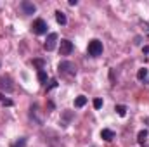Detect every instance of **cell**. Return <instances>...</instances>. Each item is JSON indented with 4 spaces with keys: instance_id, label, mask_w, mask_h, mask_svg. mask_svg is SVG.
Returning a JSON list of instances; mask_svg holds the SVG:
<instances>
[{
    "instance_id": "30bf717a",
    "label": "cell",
    "mask_w": 149,
    "mask_h": 147,
    "mask_svg": "<svg viewBox=\"0 0 149 147\" xmlns=\"http://www.w3.org/2000/svg\"><path fill=\"white\" fill-rule=\"evenodd\" d=\"M56 21H57L59 24H63V26H64V24L68 23L66 14H64V12H61V10H56Z\"/></svg>"
},
{
    "instance_id": "7c38bea8",
    "label": "cell",
    "mask_w": 149,
    "mask_h": 147,
    "mask_svg": "<svg viewBox=\"0 0 149 147\" xmlns=\"http://www.w3.org/2000/svg\"><path fill=\"white\" fill-rule=\"evenodd\" d=\"M114 111H116V112H118V116H121V118H123V116L127 114V107H125L123 104H116Z\"/></svg>"
},
{
    "instance_id": "8992f818",
    "label": "cell",
    "mask_w": 149,
    "mask_h": 147,
    "mask_svg": "<svg viewBox=\"0 0 149 147\" xmlns=\"http://www.w3.org/2000/svg\"><path fill=\"white\" fill-rule=\"evenodd\" d=\"M0 88H2V90H5L7 94H9V92H12V90H14L12 80H10L9 76H0Z\"/></svg>"
},
{
    "instance_id": "9c48e42d",
    "label": "cell",
    "mask_w": 149,
    "mask_h": 147,
    "mask_svg": "<svg viewBox=\"0 0 149 147\" xmlns=\"http://www.w3.org/2000/svg\"><path fill=\"white\" fill-rule=\"evenodd\" d=\"M148 135H149L148 130H141V132L137 133V142H139L141 146H144V144H146V140H148Z\"/></svg>"
},
{
    "instance_id": "ba28073f",
    "label": "cell",
    "mask_w": 149,
    "mask_h": 147,
    "mask_svg": "<svg viewBox=\"0 0 149 147\" xmlns=\"http://www.w3.org/2000/svg\"><path fill=\"white\" fill-rule=\"evenodd\" d=\"M101 139H102V140H106V142H111L113 139H114V132L109 130V128L101 130Z\"/></svg>"
},
{
    "instance_id": "52a82bcc",
    "label": "cell",
    "mask_w": 149,
    "mask_h": 147,
    "mask_svg": "<svg viewBox=\"0 0 149 147\" xmlns=\"http://www.w3.org/2000/svg\"><path fill=\"white\" fill-rule=\"evenodd\" d=\"M21 9H23V12H24L26 16H31V14H35V10H37V7H35L31 2H28V0L21 2Z\"/></svg>"
},
{
    "instance_id": "ffe728a7",
    "label": "cell",
    "mask_w": 149,
    "mask_h": 147,
    "mask_svg": "<svg viewBox=\"0 0 149 147\" xmlns=\"http://www.w3.org/2000/svg\"><path fill=\"white\" fill-rule=\"evenodd\" d=\"M3 101H5V95H2V94H0V102H3Z\"/></svg>"
},
{
    "instance_id": "5bb4252c",
    "label": "cell",
    "mask_w": 149,
    "mask_h": 147,
    "mask_svg": "<svg viewBox=\"0 0 149 147\" xmlns=\"http://www.w3.org/2000/svg\"><path fill=\"white\" fill-rule=\"evenodd\" d=\"M38 81L40 83H47V73L43 69H38Z\"/></svg>"
},
{
    "instance_id": "4fadbf2b",
    "label": "cell",
    "mask_w": 149,
    "mask_h": 147,
    "mask_svg": "<svg viewBox=\"0 0 149 147\" xmlns=\"http://www.w3.org/2000/svg\"><path fill=\"white\" fill-rule=\"evenodd\" d=\"M137 78H139L141 81L146 80V78H148V69H146V68H141V69L137 71Z\"/></svg>"
},
{
    "instance_id": "e0dca14e",
    "label": "cell",
    "mask_w": 149,
    "mask_h": 147,
    "mask_svg": "<svg viewBox=\"0 0 149 147\" xmlns=\"http://www.w3.org/2000/svg\"><path fill=\"white\" fill-rule=\"evenodd\" d=\"M56 87H57V81H56V80H50V83L47 85V92L52 90V88H56Z\"/></svg>"
},
{
    "instance_id": "6da1fadb",
    "label": "cell",
    "mask_w": 149,
    "mask_h": 147,
    "mask_svg": "<svg viewBox=\"0 0 149 147\" xmlns=\"http://www.w3.org/2000/svg\"><path fill=\"white\" fill-rule=\"evenodd\" d=\"M87 52H88L90 57H99V55L102 54V42L97 40V38L90 40V42H88V47H87Z\"/></svg>"
},
{
    "instance_id": "7a4b0ae2",
    "label": "cell",
    "mask_w": 149,
    "mask_h": 147,
    "mask_svg": "<svg viewBox=\"0 0 149 147\" xmlns=\"http://www.w3.org/2000/svg\"><path fill=\"white\" fill-rule=\"evenodd\" d=\"M59 73L63 74H68V76H74L76 74V66H74L73 62H70V61H63V62H59Z\"/></svg>"
},
{
    "instance_id": "9a60e30c",
    "label": "cell",
    "mask_w": 149,
    "mask_h": 147,
    "mask_svg": "<svg viewBox=\"0 0 149 147\" xmlns=\"http://www.w3.org/2000/svg\"><path fill=\"white\" fill-rule=\"evenodd\" d=\"M26 146V139H21V140H17L16 144H12L10 147H24Z\"/></svg>"
},
{
    "instance_id": "d6986e66",
    "label": "cell",
    "mask_w": 149,
    "mask_h": 147,
    "mask_svg": "<svg viewBox=\"0 0 149 147\" xmlns=\"http://www.w3.org/2000/svg\"><path fill=\"white\" fill-rule=\"evenodd\" d=\"M2 104H3V106H9V107H10V106H14V102H12V101H9V99H5Z\"/></svg>"
},
{
    "instance_id": "3957f363",
    "label": "cell",
    "mask_w": 149,
    "mask_h": 147,
    "mask_svg": "<svg viewBox=\"0 0 149 147\" xmlns=\"http://www.w3.org/2000/svg\"><path fill=\"white\" fill-rule=\"evenodd\" d=\"M73 42H70L68 38H63L61 42H59V52H61V55H70L71 52H73Z\"/></svg>"
},
{
    "instance_id": "5b68a950",
    "label": "cell",
    "mask_w": 149,
    "mask_h": 147,
    "mask_svg": "<svg viewBox=\"0 0 149 147\" xmlns=\"http://www.w3.org/2000/svg\"><path fill=\"white\" fill-rule=\"evenodd\" d=\"M57 40H59L57 33H49V37H47L45 43H43V49H45L47 52H52V50L56 49V43H57Z\"/></svg>"
},
{
    "instance_id": "ac0fdd59",
    "label": "cell",
    "mask_w": 149,
    "mask_h": 147,
    "mask_svg": "<svg viewBox=\"0 0 149 147\" xmlns=\"http://www.w3.org/2000/svg\"><path fill=\"white\" fill-rule=\"evenodd\" d=\"M33 64L38 66L40 69H43V66H45V62H43V61H40V59H35V61H33Z\"/></svg>"
},
{
    "instance_id": "2e32d148",
    "label": "cell",
    "mask_w": 149,
    "mask_h": 147,
    "mask_svg": "<svg viewBox=\"0 0 149 147\" xmlns=\"http://www.w3.org/2000/svg\"><path fill=\"white\" fill-rule=\"evenodd\" d=\"M94 107L95 109H101L102 107V99H94Z\"/></svg>"
},
{
    "instance_id": "8fae6325",
    "label": "cell",
    "mask_w": 149,
    "mask_h": 147,
    "mask_svg": "<svg viewBox=\"0 0 149 147\" xmlns=\"http://www.w3.org/2000/svg\"><path fill=\"white\" fill-rule=\"evenodd\" d=\"M85 104H87V97L85 95H78L74 99V107H83Z\"/></svg>"
},
{
    "instance_id": "277c9868",
    "label": "cell",
    "mask_w": 149,
    "mask_h": 147,
    "mask_svg": "<svg viewBox=\"0 0 149 147\" xmlns=\"http://www.w3.org/2000/svg\"><path fill=\"white\" fill-rule=\"evenodd\" d=\"M47 23L43 21V19H35L33 21V26H31V30H33V33L35 35H45L47 33Z\"/></svg>"
}]
</instances>
